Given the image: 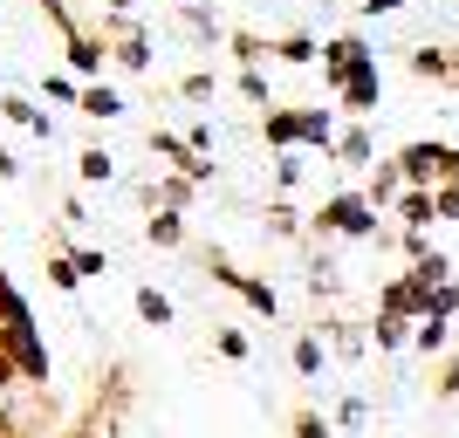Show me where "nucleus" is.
<instances>
[{"label":"nucleus","instance_id":"f257e3e1","mask_svg":"<svg viewBox=\"0 0 459 438\" xmlns=\"http://www.w3.org/2000/svg\"><path fill=\"white\" fill-rule=\"evenodd\" d=\"M96 35H103V48H110V69L152 76V35H144L137 14H96Z\"/></svg>","mask_w":459,"mask_h":438},{"label":"nucleus","instance_id":"ddd939ff","mask_svg":"<svg viewBox=\"0 0 459 438\" xmlns=\"http://www.w3.org/2000/svg\"><path fill=\"white\" fill-rule=\"evenodd\" d=\"M302 151H336V110L329 103H302Z\"/></svg>","mask_w":459,"mask_h":438},{"label":"nucleus","instance_id":"2f4dec72","mask_svg":"<svg viewBox=\"0 0 459 438\" xmlns=\"http://www.w3.org/2000/svg\"><path fill=\"white\" fill-rule=\"evenodd\" d=\"M302 172H308V165H302V151H281V158H274V185H281V192H295V185H302Z\"/></svg>","mask_w":459,"mask_h":438},{"label":"nucleus","instance_id":"c85d7f7f","mask_svg":"<svg viewBox=\"0 0 459 438\" xmlns=\"http://www.w3.org/2000/svg\"><path fill=\"white\" fill-rule=\"evenodd\" d=\"M411 329H419V322H398V315H377V329H370V336H377V349H398V343H411Z\"/></svg>","mask_w":459,"mask_h":438},{"label":"nucleus","instance_id":"20e7f679","mask_svg":"<svg viewBox=\"0 0 459 438\" xmlns=\"http://www.w3.org/2000/svg\"><path fill=\"white\" fill-rule=\"evenodd\" d=\"M0 349H7V363H14L28 383H48V349L35 343V315H28V322H0Z\"/></svg>","mask_w":459,"mask_h":438},{"label":"nucleus","instance_id":"37998d69","mask_svg":"<svg viewBox=\"0 0 459 438\" xmlns=\"http://www.w3.org/2000/svg\"><path fill=\"white\" fill-rule=\"evenodd\" d=\"M0 178H21V158L7 151V144H0Z\"/></svg>","mask_w":459,"mask_h":438},{"label":"nucleus","instance_id":"a878e982","mask_svg":"<svg viewBox=\"0 0 459 438\" xmlns=\"http://www.w3.org/2000/svg\"><path fill=\"white\" fill-rule=\"evenodd\" d=\"M308 227V219H302V212H295V199H274V206H268V233H281V240H295V233H302Z\"/></svg>","mask_w":459,"mask_h":438},{"label":"nucleus","instance_id":"e433bc0d","mask_svg":"<svg viewBox=\"0 0 459 438\" xmlns=\"http://www.w3.org/2000/svg\"><path fill=\"white\" fill-rule=\"evenodd\" d=\"M0 322H28V302L14 295V281H0Z\"/></svg>","mask_w":459,"mask_h":438},{"label":"nucleus","instance_id":"79ce46f5","mask_svg":"<svg viewBox=\"0 0 459 438\" xmlns=\"http://www.w3.org/2000/svg\"><path fill=\"white\" fill-rule=\"evenodd\" d=\"M14 383H21V370L7 363V349H0V391H14Z\"/></svg>","mask_w":459,"mask_h":438},{"label":"nucleus","instance_id":"cd10ccee","mask_svg":"<svg viewBox=\"0 0 459 438\" xmlns=\"http://www.w3.org/2000/svg\"><path fill=\"white\" fill-rule=\"evenodd\" d=\"M137 315H144L152 329H165V322H172V302H165L158 288H137Z\"/></svg>","mask_w":459,"mask_h":438},{"label":"nucleus","instance_id":"a211bd4d","mask_svg":"<svg viewBox=\"0 0 459 438\" xmlns=\"http://www.w3.org/2000/svg\"><path fill=\"white\" fill-rule=\"evenodd\" d=\"M274 62H288V69H308V62H323V41L308 35V28H295V35L274 41Z\"/></svg>","mask_w":459,"mask_h":438},{"label":"nucleus","instance_id":"473e14b6","mask_svg":"<svg viewBox=\"0 0 459 438\" xmlns=\"http://www.w3.org/2000/svg\"><path fill=\"white\" fill-rule=\"evenodd\" d=\"M48 281L69 295V288H82V274H76V261H69V253H48Z\"/></svg>","mask_w":459,"mask_h":438},{"label":"nucleus","instance_id":"4be33fe9","mask_svg":"<svg viewBox=\"0 0 459 438\" xmlns=\"http://www.w3.org/2000/svg\"><path fill=\"white\" fill-rule=\"evenodd\" d=\"M144 240H152V247H186V212H152V219H144Z\"/></svg>","mask_w":459,"mask_h":438},{"label":"nucleus","instance_id":"58836bf2","mask_svg":"<svg viewBox=\"0 0 459 438\" xmlns=\"http://www.w3.org/2000/svg\"><path fill=\"white\" fill-rule=\"evenodd\" d=\"M398 247H404V261H411V267H419V261H425V253H439V247H432V240H425V233H404Z\"/></svg>","mask_w":459,"mask_h":438},{"label":"nucleus","instance_id":"9d476101","mask_svg":"<svg viewBox=\"0 0 459 438\" xmlns=\"http://www.w3.org/2000/svg\"><path fill=\"white\" fill-rule=\"evenodd\" d=\"M336 165H343V172H370V165H377V137H370V124H350V131H336Z\"/></svg>","mask_w":459,"mask_h":438},{"label":"nucleus","instance_id":"6ab92c4d","mask_svg":"<svg viewBox=\"0 0 459 438\" xmlns=\"http://www.w3.org/2000/svg\"><path fill=\"white\" fill-rule=\"evenodd\" d=\"M411 76L419 82H453V56L432 48V41H419V48H411Z\"/></svg>","mask_w":459,"mask_h":438},{"label":"nucleus","instance_id":"9b49d317","mask_svg":"<svg viewBox=\"0 0 459 438\" xmlns=\"http://www.w3.org/2000/svg\"><path fill=\"white\" fill-rule=\"evenodd\" d=\"M261 137H268V151H302V110L295 103H274L261 116Z\"/></svg>","mask_w":459,"mask_h":438},{"label":"nucleus","instance_id":"7c9ffc66","mask_svg":"<svg viewBox=\"0 0 459 438\" xmlns=\"http://www.w3.org/2000/svg\"><path fill=\"white\" fill-rule=\"evenodd\" d=\"M411 343H419L425 356H439V349H446V322H439V315H425V322L411 329Z\"/></svg>","mask_w":459,"mask_h":438},{"label":"nucleus","instance_id":"09e8293b","mask_svg":"<svg viewBox=\"0 0 459 438\" xmlns=\"http://www.w3.org/2000/svg\"><path fill=\"white\" fill-rule=\"evenodd\" d=\"M0 281H7V274H0Z\"/></svg>","mask_w":459,"mask_h":438},{"label":"nucleus","instance_id":"72a5a7b5","mask_svg":"<svg viewBox=\"0 0 459 438\" xmlns=\"http://www.w3.org/2000/svg\"><path fill=\"white\" fill-rule=\"evenodd\" d=\"M295 438H336V432H329L323 411H308V404H302V411H295Z\"/></svg>","mask_w":459,"mask_h":438},{"label":"nucleus","instance_id":"de8ad7c7","mask_svg":"<svg viewBox=\"0 0 459 438\" xmlns=\"http://www.w3.org/2000/svg\"><path fill=\"white\" fill-rule=\"evenodd\" d=\"M172 7H186V0H172Z\"/></svg>","mask_w":459,"mask_h":438},{"label":"nucleus","instance_id":"7ed1b4c3","mask_svg":"<svg viewBox=\"0 0 459 438\" xmlns=\"http://www.w3.org/2000/svg\"><path fill=\"white\" fill-rule=\"evenodd\" d=\"M446 158H453V144H439V137H411L398 151V172H404V185H419V192H432L446 178Z\"/></svg>","mask_w":459,"mask_h":438},{"label":"nucleus","instance_id":"0eeeda50","mask_svg":"<svg viewBox=\"0 0 459 438\" xmlns=\"http://www.w3.org/2000/svg\"><path fill=\"white\" fill-rule=\"evenodd\" d=\"M206 267H212V281H220V288H233V295H240L247 308H261V315H274V308H281V302H274V288H268V281H254V274H240L233 261L206 253Z\"/></svg>","mask_w":459,"mask_h":438},{"label":"nucleus","instance_id":"4c0bfd02","mask_svg":"<svg viewBox=\"0 0 459 438\" xmlns=\"http://www.w3.org/2000/svg\"><path fill=\"white\" fill-rule=\"evenodd\" d=\"M432 199H439V219H459V185H453V178L432 185Z\"/></svg>","mask_w":459,"mask_h":438},{"label":"nucleus","instance_id":"c9c22d12","mask_svg":"<svg viewBox=\"0 0 459 438\" xmlns=\"http://www.w3.org/2000/svg\"><path fill=\"white\" fill-rule=\"evenodd\" d=\"M295 370H302V377H316V370H323V343H316V336H302V343H295Z\"/></svg>","mask_w":459,"mask_h":438},{"label":"nucleus","instance_id":"aec40b11","mask_svg":"<svg viewBox=\"0 0 459 438\" xmlns=\"http://www.w3.org/2000/svg\"><path fill=\"white\" fill-rule=\"evenodd\" d=\"M82 116H103V124H110V116H124V96L110 90V82H82V103H76Z\"/></svg>","mask_w":459,"mask_h":438},{"label":"nucleus","instance_id":"39448f33","mask_svg":"<svg viewBox=\"0 0 459 438\" xmlns=\"http://www.w3.org/2000/svg\"><path fill=\"white\" fill-rule=\"evenodd\" d=\"M370 56H377V48H370L364 35H329V41H323V90L336 96V90H343V82L357 76Z\"/></svg>","mask_w":459,"mask_h":438},{"label":"nucleus","instance_id":"393cba45","mask_svg":"<svg viewBox=\"0 0 459 438\" xmlns=\"http://www.w3.org/2000/svg\"><path fill=\"white\" fill-rule=\"evenodd\" d=\"M41 96H48V103H82V82L69 76V69H48V76H41Z\"/></svg>","mask_w":459,"mask_h":438},{"label":"nucleus","instance_id":"1a4fd4ad","mask_svg":"<svg viewBox=\"0 0 459 438\" xmlns=\"http://www.w3.org/2000/svg\"><path fill=\"white\" fill-rule=\"evenodd\" d=\"M377 96H384V69H377V56H370L364 69H357V76H350L343 90H336V103H343V110L357 116V124H364V116L377 110Z\"/></svg>","mask_w":459,"mask_h":438},{"label":"nucleus","instance_id":"6e6552de","mask_svg":"<svg viewBox=\"0 0 459 438\" xmlns=\"http://www.w3.org/2000/svg\"><path fill=\"white\" fill-rule=\"evenodd\" d=\"M62 62H69V76H76V82H103L110 48H103V35H96V28H82L76 41H62Z\"/></svg>","mask_w":459,"mask_h":438},{"label":"nucleus","instance_id":"bb28decb","mask_svg":"<svg viewBox=\"0 0 459 438\" xmlns=\"http://www.w3.org/2000/svg\"><path fill=\"white\" fill-rule=\"evenodd\" d=\"M233 90L247 96V103H261V110H274V96H268V76H261V69H233Z\"/></svg>","mask_w":459,"mask_h":438},{"label":"nucleus","instance_id":"f03ea898","mask_svg":"<svg viewBox=\"0 0 459 438\" xmlns=\"http://www.w3.org/2000/svg\"><path fill=\"white\" fill-rule=\"evenodd\" d=\"M308 233H350V240H370L377 227V206H370L364 192H329L323 206L308 212Z\"/></svg>","mask_w":459,"mask_h":438},{"label":"nucleus","instance_id":"a19ab883","mask_svg":"<svg viewBox=\"0 0 459 438\" xmlns=\"http://www.w3.org/2000/svg\"><path fill=\"white\" fill-rule=\"evenodd\" d=\"M398 7H404V0H357V14H370V21H377V14H398Z\"/></svg>","mask_w":459,"mask_h":438},{"label":"nucleus","instance_id":"5701e85b","mask_svg":"<svg viewBox=\"0 0 459 438\" xmlns=\"http://www.w3.org/2000/svg\"><path fill=\"white\" fill-rule=\"evenodd\" d=\"M152 206H158V212H186V206H192V178H178V172H172V178H158Z\"/></svg>","mask_w":459,"mask_h":438},{"label":"nucleus","instance_id":"f704fd0d","mask_svg":"<svg viewBox=\"0 0 459 438\" xmlns=\"http://www.w3.org/2000/svg\"><path fill=\"white\" fill-rule=\"evenodd\" d=\"M212 343H220L227 363H247V336H240V329H212Z\"/></svg>","mask_w":459,"mask_h":438},{"label":"nucleus","instance_id":"a18cd8bd","mask_svg":"<svg viewBox=\"0 0 459 438\" xmlns=\"http://www.w3.org/2000/svg\"><path fill=\"white\" fill-rule=\"evenodd\" d=\"M62 438H96V432H90V425H82V432H62Z\"/></svg>","mask_w":459,"mask_h":438},{"label":"nucleus","instance_id":"4468645a","mask_svg":"<svg viewBox=\"0 0 459 438\" xmlns=\"http://www.w3.org/2000/svg\"><path fill=\"white\" fill-rule=\"evenodd\" d=\"M0 116H7V124H21V131H35V137H56V116L41 110L35 96H0Z\"/></svg>","mask_w":459,"mask_h":438},{"label":"nucleus","instance_id":"49530a36","mask_svg":"<svg viewBox=\"0 0 459 438\" xmlns=\"http://www.w3.org/2000/svg\"><path fill=\"white\" fill-rule=\"evenodd\" d=\"M453 82H459V56H453Z\"/></svg>","mask_w":459,"mask_h":438},{"label":"nucleus","instance_id":"ea45409f","mask_svg":"<svg viewBox=\"0 0 459 438\" xmlns=\"http://www.w3.org/2000/svg\"><path fill=\"white\" fill-rule=\"evenodd\" d=\"M186 144H192L199 158H206V151H212V124H192V131H186Z\"/></svg>","mask_w":459,"mask_h":438},{"label":"nucleus","instance_id":"c756f323","mask_svg":"<svg viewBox=\"0 0 459 438\" xmlns=\"http://www.w3.org/2000/svg\"><path fill=\"white\" fill-rule=\"evenodd\" d=\"M212 90H220V76H212V69H192V76H178V96H186V103H206Z\"/></svg>","mask_w":459,"mask_h":438},{"label":"nucleus","instance_id":"b1692460","mask_svg":"<svg viewBox=\"0 0 459 438\" xmlns=\"http://www.w3.org/2000/svg\"><path fill=\"white\" fill-rule=\"evenodd\" d=\"M35 7H41V21H48L62 41H76V35H82V21H76V7H69V0H35Z\"/></svg>","mask_w":459,"mask_h":438},{"label":"nucleus","instance_id":"423d86ee","mask_svg":"<svg viewBox=\"0 0 459 438\" xmlns=\"http://www.w3.org/2000/svg\"><path fill=\"white\" fill-rule=\"evenodd\" d=\"M377 315H398V322H425V315H432V295H425L411 274H398V281H384Z\"/></svg>","mask_w":459,"mask_h":438},{"label":"nucleus","instance_id":"2eb2a0df","mask_svg":"<svg viewBox=\"0 0 459 438\" xmlns=\"http://www.w3.org/2000/svg\"><path fill=\"white\" fill-rule=\"evenodd\" d=\"M227 56L240 62V69H261V62H274V41L254 35V28H227Z\"/></svg>","mask_w":459,"mask_h":438},{"label":"nucleus","instance_id":"c03bdc74","mask_svg":"<svg viewBox=\"0 0 459 438\" xmlns=\"http://www.w3.org/2000/svg\"><path fill=\"white\" fill-rule=\"evenodd\" d=\"M103 14H137V0H103Z\"/></svg>","mask_w":459,"mask_h":438},{"label":"nucleus","instance_id":"f3484780","mask_svg":"<svg viewBox=\"0 0 459 438\" xmlns=\"http://www.w3.org/2000/svg\"><path fill=\"white\" fill-rule=\"evenodd\" d=\"M398 219H404V233H425L432 219H439V199H432V192H419V185H404V199H398Z\"/></svg>","mask_w":459,"mask_h":438},{"label":"nucleus","instance_id":"dca6fc26","mask_svg":"<svg viewBox=\"0 0 459 438\" xmlns=\"http://www.w3.org/2000/svg\"><path fill=\"white\" fill-rule=\"evenodd\" d=\"M178 21H186V35H192V41H206V48H212V41H227V21L212 14L206 0H186V7H178Z\"/></svg>","mask_w":459,"mask_h":438},{"label":"nucleus","instance_id":"f8f14e48","mask_svg":"<svg viewBox=\"0 0 459 438\" xmlns=\"http://www.w3.org/2000/svg\"><path fill=\"white\" fill-rule=\"evenodd\" d=\"M364 199H370V206H398V199H404V172H398V158H377V165H370V172H364Z\"/></svg>","mask_w":459,"mask_h":438},{"label":"nucleus","instance_id":"412c9836","mask_svg":"<svg viewBox=\"0 0 459 438\" xmlns=\"http://www.w3.org/2000/svg\"><path fill=\"white\" fill-rule=\"evenodd\" d=\"M76 178H82V185H110V178H117V158L103 151V144H90V151H76Z\"/></svg>","mask_w":459,"mask_h":438}]
</instances>
